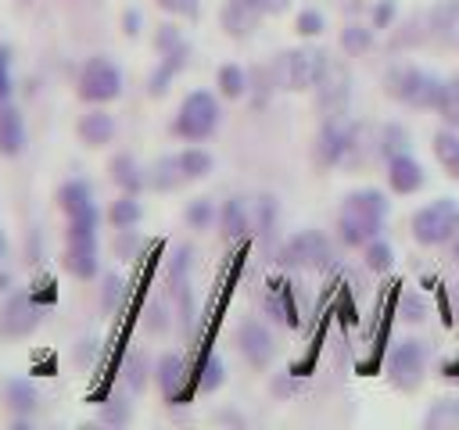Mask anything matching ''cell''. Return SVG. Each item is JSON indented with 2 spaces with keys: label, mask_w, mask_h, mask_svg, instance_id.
<instances>
[{
  "label": "cell",
  "mask_w": 459,
  "mask_h": 430,
  "mask_svg": "<svg viewBox=\"0 0 459 430\" xmlns=\"http://www.w3.org/2000/svg\"><path fill=\"white\" fill-rule=\"evenodd\" d=\"M4 254H7V236L0 233V258H4Z\"/></svg>",
  "instance_id": "cell-51"
},
{
  "label": "cell",
  "mask_w": 459,
  "mask_h": 430,
  "mask_svg": "<svg viewBox=\"0 0 459 430\" xmlns=\"http://www.w3.org/2000/svg\"><path fill=\"white\" fill-rule=\"evenodd\" d=\"M355 147H359V129L351 122H344V115H330L316 136V161L323 168L344 165V161H351Z\"/></svg>",
  "instance_id": "cell-8"
},
{
  "label": "cell",
  "mask_w": 459,
  "mask_h": 430,
  "mask_svg": "<svg viewBox=\"0 0 459 430\" xmlns=\"http://www.w3.org/2000/svg\"><path fill=\"white\" fill-rule=\"evenodd\" d=\"M11 64H14L11 47H7V43H0V100H11V93H14V75H11Z\"/></svg>",
  "instance_id": "cell-39"
},
{
  "label": "cell",
  "mask_w": 459,
  "mask_h": 430,
  "mask_svg": "<svg viewBox=\"0 0 459 430\" xmlns=\"http://www.w3.org/2000/svg\"><path fill=\"white\" fill-rule=\"evenodd\" d=\"M219 97L212 90H190L179 100V111L172 118V136L186 140V143H204L215 129H219Z\"/></svg>",
  "instance_id": "cell-3"
},
{
  "label": "cell",
  "mask_w": 459,
  "mask_h": 430,
  "mask_svg": "<svg viewBox=\"0 0 459 430\" xmlns=\"http://www.w3.org/2000/svg\"><path fill=\"white\" fill-rule=\"evenodd\" d=\"M4 401H7V408L18 412V416H32L36 405H39L36 387H32L29 380H7V387H4Z\"/></svg>",
  "instance_id": "cell-28"
},
{
  "label": "cell",
  "mask_w": 459,
  "mask_h": 430,
  "mask_svg": "<svg viewBox=\"0 0 459 430\" xmlns=\"http://www.w3.org/2000/svg\"><path fill=\"white\" fill-rule=\"evenodd\" d=\"M402 150H409V133H405V125H398V122L384 125V129H380V154H384V158H394V154H402Z\"/></svg>",
  "instance_id": "cell-36"
},
{
  "label": "cell",
  "mask_w": 459,
  "mask_h": 430,
  "mask_svg": "<svg viewBox=\"0 0 459 430\" xmlns=\"http://www.w3.org/2000/svg\"><path fill=\"white\" fill-rule=\"evenodd\" d=\"M330 258H333L330 240H326V233H319V229H301V233H294V236L280 247V262L290 265V269H326Z\"/></svg>",
  "instance_id": "cell-9"
},
{
  "label": "cell",
  "mask_w": 459,
  "mask_h": 430,
  "mask_svg": "<svg viewBox=\"0 0 459 430\" xmlns=\"http://www.w3.org/2000/svg\"><path fill=\"white\" fill-rule=\"evenodd\" d=\"M387 219V197L373 186L351 190L337 208V236L344 247H366L373 236H380Z\"/></svg>",
  "instance_id": "cell-1"
},
{
  "label": "cell",
  "mask_w": 459,
  "mask_h": 430,
  "mask_svg": "<svg viewBox=\"0 0 459 430\" xmlns=\"http://www.w3.org/2000/svg\"><path fill=\"white\" fill-rule=\"evenodd\" d=\"M75 93L79 100L86 104H111L122 97V68L104 57V54H93L82 61L79 68V79H75Z\"/></svg>",
  "instance_id": "cell-5"
},
{
  "label": "cell",
  "mask_w": 459,
  "mask_h": 430,
  "mask_svg": "<svg viewBox=\"0 0 459 430\" xmlns=\"http://www.w3.org/2000/svg\"><path fill=\"white\" fill-rule=\"evenodd\" d=\"M226 383V366H222V358L219 355H204V362L197 366V373H194V391H201V394H212V391H219Z\"/></svg>",
  "instance_id": "cell-29"
},
{
  "label": "cell",
  "mask_w": 459,
  "mask_h": 430,
  "mask_svg": "<svg viewBox=\"0 0 459 430\" xmlns=\"http://www.w3.org/2000/svg\"><path fill=\"white\" fill-rule=\"evenodd\" d=\"M237 348L247 358V366H255V369H265L273 362V351H276L273 333L262 322H255V319H247V322L237 326Z\"/></svg>",
  "instance_id": "cell-15"
},
{
  "label": "cell",
  "mask_w": 459,
  "mask_h": 430,
  "mask_svg": "<svg viewBox=\"0 0 459 430\" xmlns=\"http://www.w3.org/2000/svg\"><path fill=\"white\" fill-rule=\"evenodd\" d=\"M215 86H219V97H226V100H240V97L247 93L251 79H247V72H244L240 64H219V72H215Z\"/></svg>",
  "instance_id": "cell-27"
},
{
  "label": "cell",
  "mask_w": 459,
  "mask_h": 430,
  "mask_svg": "<svg viewBox=\"0 0 459 430\" xmlns=\"http://www.w3.org/2000/svg\"><path fill=\"white\" fill-rule=\"evenodd\" d=\"M108 172H111V183L122 190V194H140L147 186V172L140 168V161L133 154H115L108 161Z\"/></svg>",
  "instance_id": "cell-21"
},
{
  "label": "cell",
  "mask_w": 459,
  "mask_h": 430,
  "mask_svg": "<svg viewBox=\"0 0 459 430\" xmlns=\"http://www.w3.org/2000/svg\"><path fill=\"white\" fill-rule=\"evenodd\" d=\"M326 57H330V54H326V50H316V47H294V50L276 54V61L269 64L273 86L290 90V93L312 90L316 79H319L323 68H326Z\"/></svg>",
  "instance_id": "cell-4"
},
{
  "label": "cell",
  "mask_w": 459,
  "mask_h": 430,
  "mask_svg": "<svg viewBox=\"0 0 459 430\" xmlns=\"http://www.w3.org/2000/svg\"><path fill=\"white\" fill-rule=\"evenodd\" d=\"M262 18H265V4L262 0H226L222 14H219L222 32L230 39H247L262 25Z\"/></svg>",
  "instance_id": "cell-12"
},
{
  "label": "cell",
  "mask_w": 459,
  "mask_h": 430,
  "mask_svg": "<svg viewBox=\"0 0 459 430\" xmlns=\"http://www.w3.org/2000/svg\"><path fill=\"white\" fill-rule=\"evenodd\" d=\"M183 183H186V176H183L176 154H165V158H158V161L147 168V186H151V190L169 194V190H179Z\"/></svg>",
  "instance_id": "cell-23"
},
{
  "label": "cell",
  "mask_w": 459,
  "mask_h": 430,
  "mask_svg": "<svg viewBox=\"0 0 459 430\" xmlns=\"http://www.w3.org/2000/svg\"><path fill=\"white\" fill-rule=\"evenodd\" d=\"M459 233V204L452 197H437L430 204H423L420 211H412V240L423 247H437L448 244Z\"/></svg>",
  "instance_id": "cell-6"
},
{
  "label": "cell",
  "mask_w": 459,
  "mask_h": 430,
  "mask_svg": "<svg viewBox=\"0 0 459 430\" xmlns=\"http://www.w3.org/2000/svg\"><path fill=\"white\" fill-rule=\"evenodd\" d=\"M265 4V14H283L290 7V0H262Z\"/></svg>",
  "instance_id": "cell-50"
},
{
  "label": "cell",
  "mask_w": 459,
  "mask_h": 430,
  "mask_svg": "<svg viewBox=\"0 0 459 430\" xmlns=\"http://www.w3.org/2000/svg\"><path fill=\"white\" fill-rule=\"evenodd\" d=\"M373 25H359V22H351V25H344L341 29V50L348 54V57H362L366 50H373Z\"/></svg>",
  "instance_id": "cell-30"
},
{
  "label": "cell",
  "mask_w": 459,
  "mask_h": 430,
  "mask_svg": "<svg viewBox=\"0 0 459 430\" xmlns=\"http://www.w3.org/2000/svg\"><path fill=\"white\" fill-rule=\"evenodd\" d=\"M183 219H186V226H190V229H208V226L219 219V208H215L208 197H197V201H190V204H186Z\"/></svg>",
  "instance_id": "cell-33"
},
{
  "label": "cell",
  "mask_w": 459,
  "mask_h": 430,
  "mask_svg": "<svg viewBox=\"0 0 459 430\" xmlns=\"http://www.w3.org/2000/svg\"><path fill=\"white\" fill-rule=\"evenodd\" d=\"M39 326V305L29 294H14L0 312V333L4 337H29Z\"/></svg>",
  "instance_id": "cell-14"
},
{
  "label": "cell",
  "mask_w": 459,
  "mask_h": 430,
  "mask_svg": "<svg viewBox=\"0 0 459 430\" xmlns=\"http://www.w3.org/2000/svg\"><path fill=\"white\" fill-rule=\"evenodd\" d=\"M65 269L75 280H93L100 272V251H97V233H82V236H68L65 240V254H61Z\"/></svg>",
  "instance_id": "cell-13"
},
{
  "label": "cell",
  "mask_w": 459,
  "mask_h": 430,
  "mask_svg": "<svg viewBox=\"0 0 459 430\" xmlns=\"http://www.w3.org/2000/svg\"><path fill=\"white\" fill-rule=\"evenodd\" d=\"M427 344L423 340H398L394 344V351H391V358H387V376H391V383L394 387H402V391H412V387H420V380H423V373H427Z\"/></svg>",
  "instance_id": "cell-10"
},
{
  "label": "cell",
  "mask_w": 459,
  "mask_h": 430,
  "mask_svg": "<svg viewBox=\"0 0 459 430\" xmlns=\"http://www.w3.org/2000/svg\"><path fill=\"white\" fill-rule=\"evenodd\" d=\"M118 294H122V280L111 272V276H104V294H100V301H104V308H115V301H118Z\"/></svg>",
  "instance_id": "cell-47"
},
{
  "label": "cell",
  "mask_w": 459,
  "mask_h": 430,
  "mask_svg": "<svg viewBox=\"0 0 459 430\" xmlns=\"http://www.w3.org/2000/svg\"><path fill=\"white\" fill-rule=\"evenodd\" d=\"M459 25V0H441L430 11V29L434 32H452Z\"/></svg>",
  "instance_id": "cell-37"
},
{
  "label": "cell",
  "mask_w": 459,
  "mask_h": 430,
  "mask_svg": "<svg viewBox=\"0 0 459 430\" xmlns=\"http://www.w3.org/2000/svg\"><path fill=\"white\" fill-rule=\"evenodd\" d=\"M122 25H126V36H136V32H140V14H136V11H126Z\"/></svg>",
  "instance_id": "cell-49"
},
{
  "label": "cell",
  "mask_w": 459,
  "mask_h": 430,
  "mask_svg": "<svg viewBox=\"0 0 459 430\" xmlns=\"http://www.w3.org/2000/svg\"><path fill=\"white\" fill-rule=\"evenodd\" d=\"M172 79H176V72H172L169 64H161V61H158V68H154V72H151V79H147V93H151V97H165Z\"/></svg>",
  "instance_id": "cell-40"
},
{
  "label": "cell",
  "mask_w": 459,
  "mask_h": 430,
  "mask_svg": "<svg viewBox=\"0 0 459 430\" xmlns=\"http://www.w3.org/2000/svg\"><path fill=\"white\" fill-rule=\"evenodd\" d=\"M129 416H133V412H129V401H122V398H111V401L100 408V419H104V423H115V426H126Z\"/></svg>",
  "instance_id": "cell-42"
},
{
  "label": "cell",
  "mask_w": 459,
  "mask_h": 430,
  "mask_svg": "<svg viewBox=\"0 0 459 430\" xmlns=\"http://www.w3.org/2000/svg\"><path fill=\"white\" fill-rule=\"evenodd\" d=\"M452 254H455V262H459V240H455V251H452Z\"/></svg>",
  "instance_id": "cell-52"
},
{
  "label": "cell",
  "mask_w": 459,
  "mask_h": 430,
  "mask_svg": "<svg viewBox=\"0 0 459 430\" xmlns=\"http://www.w3.org/2000/svg\"><path fill=\"white\" fill-rule=\"evenodd\" d=\"M326 29V18L316 11V7H305L298 18H294V32L298 36H305V39H312V36H319Z\"/></svg>",
  "instance_id": "cell-38"
},
{
  "label": "cell",
  "mask_w": 459,
  "mask_h": 430,
  "mask_svg": "<svg viewBox=\"0 0 459 430\" xmlns=\"http://www.w3.org/2000/svg\"><path fill=\"white\" fill-rule=\"evenodd\" d=\"M384 90L387 97L409 104V108H420V111H437L441 108V93H445V82L427 72V68H416V64H405V68H391L387 79H384Z\"/></svg>",
  "instance_id": "cell-2"
},
{
  "label": "cell",
  "mask_w": 459,
  "mask_h": 430,
  "mask_svg": "<svg viewBox=\"0 0 459 430\" xmlns=\"http://www.w3.org/2000/svg\"><path fill=\"white\" fill-rule=\"evenodd\" d=\"M57 208L68 219V236H82V233H97L100 211L93 204V190L86 179H68L57 186Z\"/></svg>",
  "instance_id": "cell-7"
},
{
  "label": "cell",
  "mask_w": 459,
  "mask_h": 430,
  "mask_svg": "<svg viewBox=\"0 0 459 430\" xmlns=\"http://www.w3.org/2000/svg\"><path fill=\"white\" fill-rule=\"evenodd\" d=\"M394 22V0H380L373 7V29H387Z\"/></svg>",
  "instance_id": "cell-46"
},
{
  "label": "cell",
  "mask_w": 459,
  "mask_h": 430,
  "mask_svg": "<svg viewBox=\"0 0 459 430\" xmlns=\"http://www.w3.org/2000/svg\"><path fill=\"white\" fill-rule=\"evenodd\" d=\"M154 376H158V387H161V394H165V401L169 405H179L183 398H186V362H183V355H176V351H165L161 358H158V369H154Z\"/></svg>",
  "instance_id": "cell-16"
},
{
  "label": "cell",
  "mask_w": 459,
  "mask_h": 430,
  "mask_svg": "<svg viewBox=\"0 0 459 430\" xmlns=\"http://www.w3.org/2000/svg\"><path fill=\"white\" fill-rule=\"evenodd\" d=\"M154 50H158V57H161V64H169L176 75L190 64V43H186V36L176 29V25H158V32H154Z\"/></svg>",
  "instance_id": "cell-17"
},
{
  "label": "cell",
  "mask_w": 459,
  "mask_h": 430,
  "mask_svg": "<svg viewBox=\"0 0 459 430\" xmlns=\"http://www.w3.org/2000/svg\"><path fill=\"white\" fill-rule=\"evenodd\" d=\"M75 133H79V140L86 143V147H108L111 140H115V133H118V125H115V118L97 104L93 111H86L79 122H75Z\"/></svg>",
  "instance_id": "cell-19"
},
{
  "label": "cell",
  "mask_w": 459,
  "mask_h": 430,
  "mask_svg": "<svg viewBox=\"0 0 459 430\" xmlns=\"http://www.w3.org/2000/svg\"><path fill=\"white\" fill-rule=\"evenodd\" d=\"M136 244H140L136 229H115V254H118L122 262H129V258L136 254Z\"/></svg>",
  "instance_id": "cell-43"
},
{
  "label": "cell",
  "mask_w": 459,
  "mask_h": 430,
  "mask_svg": "<svg viewBox=\"0 0 459 430\" xmlns=\"http://www.w3.org/2000/svg\"><path fill=\"white\" fill-rule=\"evenodd\" d=\"M402 315H405L409 322H423L427 308H423V301H416L412 294H405V301H402Z\"/></svg>",
  "instance_id": "cell-48"
},
{
  "label": "cell",
  "mask_w": 459,
  "mask_h": 430,
  "mask_svg": "<svg viewBox=\"0 0 459 430\" xmlns=\"http://www.w3.org/2000/svg\"><path fill=\"white\" fill-rule=\"evenodd\" d=\"M161 11H169L172 18H197V0H158Z\"/></svg>",
  "instance_id": "cell-44"
},
{
  "label": "cell",
  "mask_w": 459,
  "mask_h": 430,
  "mask_svg": "<svg viewBox=\"0 0 459 430\" xmlns=\"http://www.w3.org/2000/svg\"><path fill=\"white\" fill-rule=\"evenodd\" d=\"M316 100H319V111L330 118V115H344V104H348V93H351V75L341 61L326 57V68L323 75L316 79Z\"/></svg>",
  "instance_id": "cell-11"
},
{
  "label": "cell",
  "mask_w": 459,
  "mask_h": 430,
  "mask_svg": "<svg viewBox=\"0 0 459 430\" xmlns=\"http://www.w3.org/2000/svg\"><path fill=\"white\" fill-rule=\"evenodd\" d=\"M273 222H276V201L265 194V197H258V204H255V226H258L262 233H273Z\"/></svg>",
  "instance_id": "cell-41"
},
{
  "label": "cell",
  "mask_w": 459,
  "mask_h": 430,
  "mask_svg": "<svg viewBox=\"0 0 459 430\" xmlns=\"http://www.w3.org/2000/svg\"><path fill=\"white\" fill-rule=\"evenodd\" d=\"M219 229H222L226 240L247 236V229H251V211H247V204H244L240 197L222 201V208H219Z\"/></svg>",
  "instance_id": "cell-22"
},
{
  "label": "cell",
  "mask_w": 459,
  "mask_h": 430,
  "mask_svg": "<svg viewBox=\"0 0 459 430\" xmlns=\"http://www.w3.org/2000/svg\"><path fill=\"white\" fill-rule=\"evenodd\" d=\"M437 115L445 118V125L459 129V72L445 82V93H441V108H437Z\"/></svg>",
  "instance_id": "cell-35"
},
{
  "label": "cell",
  "mask_w": 459,
  "mask_h": 430,
  "mask_svg": "<svg viewBox=\"0 0 459 430\" xmlns=\"http://www.w3.org/2000/svg\"><path fill=\"white\" fill-rule=\"evenodd\" d=\"M176 158H179V168H183L186 183H190V179H204V176L215 168V158H212L204 147H186V150H179Z\"/></svg>",
  "instance_id": "cell-31"
},
{
  "label": "cell",
  "mask_w": 459,
  "mask_h": 430,
  "mask_svg": "<svg viewBox=\"0 0 459 430\" xmlns=\"http://www.w3.org/2000/svg\"><path fill=\"white\" fill-rule=\"evenodd\" d=\"M423 423H427L430 430H441V426H459V398H445V401H434Z\"/></svg>",
  "instance_id": "cell-32"
},
{
  "label": "cell",
  "mask_w": 459,
  "mask_h": 430,
  "mask_svg": "<svg viewBox=\"0 0 459 430\" xmlns=\"http://www.w3.org/2000/svg\"><path fill=\"white\" fill-rule=\"evenodd\" d=\"M140 219H143V204H140L136 194H122V197H115L111 208H108L111 229H136Z\"/></svg>",
  "instance_id": "cell-25"
},
{
  "label": "cell",
  "mask_w": 459,
  "mask_h": 430,
  "mask_svg": "<svg viewBox=\"0 0 459 430\" xmlns=\"http://www.w3.org/2000/svg\"><path fill=\"white\" fill-rule=\"evenodd\" d=\"M362 258H366V265H369L373 272H387V269H391V262H394V251H391V244H387V240L373 236V240L362 247Z\"/></svg>",
  "instance_id": "cell-34"
},
{
  "label": "cell",
  "mask_w": 459,
  "mask_h": 430,
  "mask_svg": "<svg viewBox=\"0 0 459 430\" xmlns=\"http://www.w3.org/2000/svg\"><path fill=\"white\" fill-rule=\"evenodd\" d=\"M126 380H129V387H133V391H143L147 376H143V358H140V355H133V358H129V366H126Z\"/></svg>",
  "instance_id": "cell-45"
},
{
  "label": "cell",
  "mask_w": 459,
  "mask_h": 430,
  "mask_svg": "<svg viewBox=\"0 0 459 430\" xmlns=\"http://www.w3.org/2000/svg\"><path fill=\"white\" fill-rule=\"evenodd\" d=\"M427 183V176H423V165L409 154V150H402V154H394V158H387V186L394 190V194H416L420 186Z\"/></svg>",
  "instance_id": "cell-18"
},
{
  "label": "cell",
  "mask_w": 459,
  "mask_h": 430,
  "mask_svg": "<svg viewBox=\"0 0 459 430\" xmlns=\"http://www.w3.org/2000/svg\"><path fill=\"white\" fill-rule=\"evenodd\" d=\"M434 158L441 161V168L459 179V133L448 125V129H437L434 133Z\"/></svg>",
  "instance_id": "cell-26"
},
{
  "label": "cell",
  "mask_w": 459,
  "mask_h": 430,
  "mask_svg": "<svg viewBox=\"0 0 459 430\" xmlns=\"http://www.w3.org/2000/svg\"><path fill=\"white\" fill-rule=\"evenodd\" d=\"M25 150V118L11 100H0V158H18Z\"/></svg>",
  "instance_id": "cell-20"
},
{
  "label": "cell",
  "mask_w": 459,
  "mask_h": 430,
  "mask_svg": "<svg viewBox=\"0 0 459 430\" xmlns=\"http://www.w3.org/2000/svg\"><path fill=\"white\" fill-rule=\"evenodd\" d=\"M265 312L276 322H283V326H298V308H294V297H290V287L287 283H280V280L269 283V290H265Z\"/></svg>",
  "instance_id": "cell-24"
}]
</instances>
